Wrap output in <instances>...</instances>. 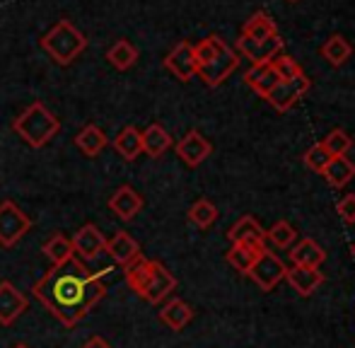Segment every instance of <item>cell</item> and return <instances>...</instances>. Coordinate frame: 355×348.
Listing matches in <instances>:
<instances>
[{"instance_id": "cell-32", "label": "cell", "mask_w": 355, "mask_h": 348, "mask_svg": "<svg viewBox=\"0 0 355 348\" xmlns=\"http://www.w3.org/2000/svg\"><path fill=\"white\" fill-rule=\"evenodd\" d=\"M322 146L327 148V153H329L331 157L348 155V150L353 148V138L348 136L346 131H341V128H334V131L329 133V136L322 141Z\"/></svg>"}, {"instance_id": "cell-9", "label": "cell", "mask_w": 355, "mask_h": 348, "mask_svg": "<svg viewBox=\"0 0 355 348\" xmlns=\"http://www.w3.org/2000/svg\"><path fill=\"white\" fill-rule=\"evenodd\" d=\"M309 87H312V80H309L304 73H300V76L290 78V80L278 82V85L266 94V102H271V107L278 109V112H288V109H293L295 104H297L300 97H304V94L309 92Z\"/></svg>"}, {"instance_id": "cell-23", "label": "cell", "mask_w": 355, "mask_h": 348, "mask_svg": "<svg viewBox=\"0 0 355 348\" xmlns=\"http://www.w3.org/2000/svg\"><path fill=\"white\" fill-rule=\"evenodd\" d=\"M114 150L123 157V160L133 162L138 155L143 153V141H141V131L136 126H126L116 138H114Z\"/></svg>"}, {"instance_id": "cell-18", "label": "cell", "mask_w": 355, "mask_h": 348, "mask_svg": "<svg viewBox=\"0 0 355 348\" xmlns=\"http://www.w3.org/2000/svg\"><path fill=\"white\" fill-rule=\"evenodd\" d=\"M191 320H193L191 305H189V302H184V300H179V297L164 302L162 310H159V322H162V324H167L172 331H182Z\"/></svg>"}, {"instance_id": "cell-29", "label": "cell", "mask_w": 355, "mask_h": 348, "mask_svg": "<svg viewBox=\"0 0 355 348\" xmlns=\"http://www.w3.org/2000/svg\"><path fill=\"white\" fill-rule=\"evenodd\" d=\"M351 53H353V46L348 44L346 37H341V34H331L322 46V56L336 68L343 66V63L351 58Z\"/></svg>"}, {"instance_id": "cell-20", "label": "cell", "mask_w": 355, "mask_h": 348, "mask_svg": "<svg viewBox=\"0 0 355 348\" xmlns=\"http://www.w3.org/2000/svg\"><path fill=\"white\" fill-rule=\"evenodd\" d=\"M141 141H143V153L148 157H162L172 148V136L159 123H150L145 131H141Z\"/></svg>"}, {"instance_id": "cell-12", "label": "cell", "mask_w": 355, "mask_h": 348, "mask_svg": "<svg viewBox=\"0 0 355 348\" xmlns=\"http://www.w3.org/2000/svg\"><path fill=\"white\" fill-rule=\"evenodd\" d=\"M213 146L201 131H189L182 141L177 143V155L187 167H198L211 157Z\"/></svg>"}, {"instance_id": "cell-22", "label": "cell", "mask_w": 355, "mask_h": 348, "mask_svg": "<svg viewBox=\"0 0 355 348\" xmlns=\"http://www.w3.org/2000/svg\"><path fill=\"white\" fill-rule=\"evenodd\" d=\"M290 259H293L295 266L319 268L324 263V259H327V252H324L314 240L304 237V240H300L297 245H293V250H290Z\"/></svg>"}, {"instance_id": "cell-8", "label": "cell", "mask_w": 355, "mask_h": 348, "mask_svg": "<svg viewBox=\"0 0 355 348\" xmlns=\"http://www.w3.org/2000/svg\"><path fill=\"white\" fill-rule=\"evenodd\" d=\"M234 46H237V56L249 58L252 66H266L278 53H283V39H281V34H273V37L263 39V42H254V39L239 34Z\"/></svg>"}, {"instance_id": "cell-37", "label": "cell", "mask_w": 355, "mask_h": 348, "mask_svg": "<svg viewBox=\"0 0 355 348\" xmlns=\"http://www.w3.org/2000/svg\"><path fill=\"white\" fill-rule=\"evenodd\" d=\"M12 348H29L27 344H17V346H12Z\"/></svg>"}, {"instance_id": "cell-21", "label": "cell", "mask_w": 355, "mask_h": 348, "mask_svg": "<svg viewBox=\"0 0 355 348\" xmlns=\"http://www.w3.org/2000/svg\"><path fill=\"white\" fill-rule=\"evenodd\" d=\"M244 82H247V85L252 87L259 97L266 99V94L271 92L278 82H281V78H278V73L273 71L271 63H266V66H252L249 68V71L244 73Z\"/></svg>"}, {"instance_id": "cell-38", "label": "cell", "mask_w": 355, "mask_h": 348, "mask_svg": "<svg viewBox=\"0 0 355 348\" xmlns=\"http://www.w3.org/2000/svg\"><path fill=\"white\" fill-rule=\"evenodd\" d=\"M351 252H353V256H355V242H353V247H351Z\"/></svg>"}, {"instance_id": "cell-16", "label": "cell", "mask_w": 355, "mask_h": 348, "mask_svg": "<svg viewBox=\"0 0 355 348\" xmlns=\"http://www.w3.org/2000/svg\"><path fill=\"white\" fill-rule=\"evenodd\" d=\"M227 237L232 245H252V247H259V250L266 247V232H263V227L259 225L254 216L239 218V220L230 227Z\"/></svg>"}, {"instance_id": "cell-6", "label": "cell", "mask_w": 355, "mask_h": 348, "mask_svg": "<svg viewBox=\"0 0 355 348\" xmlns=\"http://www.w3.org/2000/svg\"><path fill=\"white\" fill-rule=\"evenodd\" d=\"M32 230V218L22 211L15 201L0 203V245L15 247L27 232Z\"/></svg>"}, {"instance_id": "cell-35", "label": "cell", "mask_w": 355, "mask_h": 348, "mask_svg": "<svg viewBox=\"0 0 355 348\" xmlns=\"http://www.w3.org/2000/svg\"><path fill=\"white\" fill-rule=\"evenodd\" d=\"M336 211H338V216H341L343 220L348 223V225H353V223H355V193H348V196H343L341 201H338Z\"/></svg>"}, {"instance_id": "cell-4", "label": "cell", "mask_w": 355, "mask_h": 348, "mask_svg": "<svg viewBox=\"0 0 355 348\" xmlns=\"http://www.w3.org/2000/svg\"><path fill=\"white\" fill-rule=\"evenodd\" d=\"M12 131L27 143L29 148H44L56 138L61 131V121L53 116V112L42 102H34L12 121Z\"/></svg>"}, {"instance_id": "cell-33", "label": "cell", "mask_w": 355, "mask_h": 348, "mask_svg": "<svg viewBox=\"0 0 355 348\" xmlns=\"http://www.w3.org/2000/svg\"><path fill=\"white\" fill-rule=\"evenodd\" d=\"M302 160H304V167H309L312 172L322 174L324 170H327V165H329V160H331V155H329L327 148H324L322 143H314V146L309 148V150L302 155Z\"/></svg>"}, {"instance_id": "cell-2", "label": "cell", "mask_w": 355, "mask_h": 348, "mask_svg": "<svg viewBox=\"0 0 355 348\" xmlns=\"http://www.w3.org/2000/svg\"><path fill=\"white\" fill-rule=\"evenodd\" d=\"M126 283L138 297L150 305L164 302L177 290V278L167 271V266L155 259H138L126 268Z\"/></svg>"}, {"instance_id": "cell-7", "label": "cell", "mask_w": 355, "mask_h": 348, "mask_svg": "<svg viewBox=\"0 0 355 348\" xmlns=\"http://www.w3.org/2000/svg\"><path fill=\"white\" fill-rule=\"evenodd\" d=\"M285 273H288V266H285L273 252H268V247H266V250L257 256V261H254V266L249 268L247 276L252 278L263 293H268L283 281Z\"/></svg>"}, {"instance_id": "cell-14", "label": "cell", "mask_w": 355, "mask_h": 348, "mask_svg": "<svg viewBox=\"0 0 355 348\" xmlns=\"http://www.w3.org/2000/svg\"><path fill=\"white\" fill-rule=\"evenodd\" d=\"M27 305L29 302L22 290H17L10 281L0 283V324L3 327L15 324V320L27 310Z\"/></svg>"}, {"instance_id": "cell-36", "label": "cell", "mask_w": 355, "mask_h": 348, "mask_svg": "<svg viewBox=\"0 0 355 348\" xmlns=\"http://www.w3.org/2000/svg\"><path fill=\"white\" fill-rule=\"evenodd\" d=\"M83 348H112V344L107 339H102V336H89L83 344Z\"/></svg>"}, {"instance_id": "cell-15", "label": "cell", "mask_w": 355, "mask_h": 348, "mask_svg": "<svg viewBox=\"0 0 355 348\" xmlns=\"http://www.w3.org/2000/svg\"><path fill=\"white\" fill-rule=\"evenodd\" d=\"M104 252L112 256L114 263H119V266H123V268H128L133 261L141 259V245H138V242L123 230H119L112 240H107Z\"/></svg>"}, {"instance_id": "cell-25", "label": "cell", "mask_w": 355, "mask_h": 348, "mask_svg": "<svg viewBox=\"0 0 355 348\" xmlns=\"http://www.w3.org/2000/svg\"><path fill=\"white\" fill-rule=\"evenodd\" d=\"M42 252L49 256V261H51L53 266H63V263H68L75 256L73 245H71V237L61 235V232H56V235L49 237V240L44 242Z\"/></svg>"}, {"instance_id": "cell-10", "label": "cell", "mask_w": 355, "mask_h": 348, "mask_svg": "<svg viewBox=\"0 0 355 348\" xmlns=\"http://www.w3.org/2000/svg\"><path fill=\"white\" fill-rule=\"evenodd\" d=\"M71 245H73V252H75L78 259L92 261L104 252V247H107V237L102 235V230H99L97 225L87 223V225H83L71 237Z\"/></svg>"}, {"instance_id": "cell-34", "label": "cell", "mask_w": 355, "mask_h": 348, "mask_svg": "<svg viewBox=\"0 0 355 348\" xmlns=\"http://www.w3.org/2000/svg\"><path fill=\"white\" fill-rule=\"evenodd\" d=\"M271 66H273V71L278 73V78H281V80H290V78H295V76H300V73H302V68L295 63V58L285 56V53H278V56L271 61Z\"/></svg>"}, {"instance_id": "cell-24", "label": "cell", "mask_w": 355, "mask_h": 348, "mask_svg": "<svg viewBox=\"0 0 355 348\" xmlns=\"http://www.w3.org/2000/svg\"><path fill=\"white\" fill-rule=\"evenodd\" d=\"M322 174H324V179L331 184V186L341 189V186H346V184L353 182L355 165H353L351 160H348L346 155H338V157H331V160H329L327 170H324Z\"/></svg>"}, {"instance_id": "cell-11", "label": "cell", "mask_w": 355, "mask_h": 348, "mask_svg": "<svg viewBox=\"0 0 355 348\" xmlns=\"http://www.w3.org/2000/svg\"><path fill=\"white\" fill-rule=\"evenodd\" d=\"M164 68L172 73L177 80L189 82L196 78V56H193V44L179 42L164 58Z\"/></svg>"}, {"instance_id": "cell-31", "label": "cell", "mask_w": 355, "mask_h": 348, "mask_svg": "<svg viewBox=\"0 0 355 348\" xmlns=\"http://www.w3.org/2000/svg\"><path fill=\"white\" fill-rule=\"evenodd\" d=\"M266 240H271L278 250H290V247L295 245V240H297V232H295V227L290 225L288 220H278L276 225L266 232Z\"/></svg>"}, {"instance_id": "cell-3", "label": "cell", "mask_w": 355, "mask_h": 348, "mask_svg": "<svg viewBox=\"0 0 355 348\" xmlns=\"http://www.w3.org/2000/svg\"><path fill=\"white\" fill-rule=\"evenodd\" d=\"M193 56H196V76L206 82L208 87H218L237 71L239 56L237 51L227 46L218 34L201 39L193 46Z\"/></svg>"}, {"instance_id": "cell-17", "label": "cell", "mask_w": 355, "mask_h": 348, "mask_svg": "<svg viewBox=\"0 0 355 348\" xmlns=\"http://www.w3.org/2000/svg\"><path fill=\"white\" fill-rule=\"evenodd\" d=\"M285 281L293 286V290L302 297H309L319 286L324 283V273L319 268H307V266H293L285 273Z\"/></svg>"}, {"instance_id": "cell-13", "label": "cell", "mask_w": 355, "mask_h": 348, "mask_svg": "<svg viewBox=\"0 0 355 348\" xmlns=\"http://www.w3.org/2000/svg\"><path fill=\"white\" fill-rule=\"evenodd\" d=\"M109 211H112L119 220L128 223L143 211V196L133 186L123 184V186H119L116 191L109 196Z\"/></svg>"}, {"instance_id": "cell-19", "label": "cell", "mask_w": 355, "mask_h": 348, "mask_svg": "<svg viewBox=\"0 0 355 348\" xmlns=\"http://www.w3.org/2000/svg\"><path fill=\"white\" fill-rule=\"evenodd\" d=\"M75 148H78L80 153H83L85 157H97L99 153L104 150V148L109 146V138L107 133L102 131L99 126H94V123H87V126L83 128V131L75 136Z\"/></svg>"}, {"instance_id": "cell-30", "label": "cell", "mask_w": 355, "mask_h": 348, "mask_svg": "<svg viewBox=\"0 0 355 348\" xmlns=\"http://www.w3.org/2000/svg\"><path fill=\"white\" fill-rule=\"evenodd\" d=\"M189 220L196 227H201V230H206V227H211L213 223L218 220V208H215L208 198H198V201L189 208Z\"/></svg>"}, {"instance_id": "cell-28", "label": "cell", "mask_w": 355, "mask_h": 348, "mask_svg": "<svg viewBox=\"0 0 355 348\" xmlns=\"http://www.w3.org/2000/svg\"><path fill=\"white\" fill-rule=\"evenodd\" d=\"M242 34H244V37H249V39H254V42H263V39L278 34V27L266 12H257V15H252L247 22H244Z\"/></svg>"}, {"instance_id": "cell-26", "label": "cell", "mask_w": 355, "mask_h": 348, "mask_svg": "<svg viewBox=\"0 0 355 348\" xmlns=\"http://www.w3.org/2000/svg\"><path fill=\"white\" fill-rule=\"evenodd\" d=\"M263 250H266V247H263ZM263 250H259V247H252V245H232V247H230V252H227V263L237 273L247 276L249 268L254 266L257 256L261 254Z\"/></svg>"}, {"instance_id": "cell-1", "label": "cell", "mask_w": 355, "mask_h": 348, "mask_svg": "<svg viewBox=\"0 0 355 348\" xmlns=\"http://www.w3.org/2000/svg\"><path fill=\"white\" fill-rule=\"evenodd\" d=\"M107 271L94 273L78 256H73L68 263L51 266V271L44 273L32 286V295L63 327L73 329L94 310L99 300H104L107 286H104L102 276Z\"/></svg>"}, {"instance_id": "cell-39", "label": "cell", "mask_w": 355, "mask_h": 348, "mask_svg": "<svg viewBox=\"0 0 355 348\" xmlns=\"http://www.w3.org/2000/svg\"><path fill=\"white\" fill-rule=\"evenodd\" d=\"M290 3H297V0H290Z\"/></svg>"}, {"instance_id": "cell-27", "label": "cell", "mask_w": 355, "mask_h": 348, "mask_svg": "<svg viewBox=\"0 0 355 348\" xmlns=\"http://www.w3.org/2000/svg\"><path fill=\"white\" fill-rule=\"evenodd\" d=\"M107 61L112 63L116 71H128L131 66H136L138 61V49L133 46L128 39H119L112 49L107 51Z\"/></svg>"}, {"instance_id": "cell-5", "label": "cell", "mask_w": 355, "mask_h": 348, "mask_svg": "<svg viewBox=\"0 0 355 348\" xmlns=\"http://www.w3.org/2000/svg\"><path fill=\"white\" fill-rule=\"evenodd\" d=\"M42 49L51 56L53 63L58 66H71L75 58L87 49V39L85 34L75 27L68 19H61L58 24H53L42 39Z\"/></svg>"}]
</instances>
